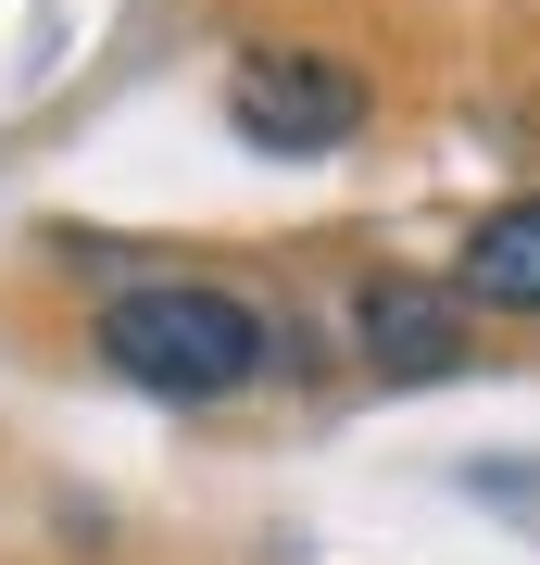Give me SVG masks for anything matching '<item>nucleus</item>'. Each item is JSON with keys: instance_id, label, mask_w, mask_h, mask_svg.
Returning a JSON list of instances; mask_svg holds the SVG:
<instances>
[{"instance_id": "obj_3", "label": "nucleus", "mask_w": 540, "mask_h": 565, "mask_svg": "<svg viewBox=\"0 0 540 565\" xmlns=\"http://www.w3.org/2000/svg\"><path fill=\"white\" fill-rule=\"evenodd\" d=\"M453 277H415V264H378V277L352 289V352L378 364L390 390H427V377H465V352H478V327H465Z\"/></svg>"}, {"instance_id": "obj_4", "label": "nucleus", "mask_w": 540, "mask_h": 565, "mask_svg": "<svg viewBox=\"0 0 540 565\" xmlns=\"http://www.w3.org/2000/svg\"><path fill=\"white\" fill-rule=\"evenodd\" d=\"M453 289L490 302V315H540V189H516V202H490L478 226H465Z\"/></svg>"}, {"instance_id": "obj_2", "label": "nucleus", "mask_w": 540, "mask_h": 565, "mask_svg": "<svg viewBox=\"0 0 540 565\" xmlns=\"http://www.w3.org/2000/svg\"><path fill=\"white\" fill-rule=\"evenodd\" d=\"M364 114H378V88H364L340 51L264 39V51L226 63V126H240L252 151H277V163H327V151H352Z\"/></svg>"}, {"instance_id": "obj_1", "label": "nucleus", "mask_w": 540, "mask_h": 565, "mask_svg": "<svg viewBox=\"0 0 540 565\" xmlns=\"http://www.w3.org/2000/svg\"><path fill=\"white\" fill-rule=\"evenodd\" d=\"M88 352L100 377L151 390V403H240V390L277 364V327H264L252 289H214V277H139L88 315Z\"/></svg>"}]
</instances>
